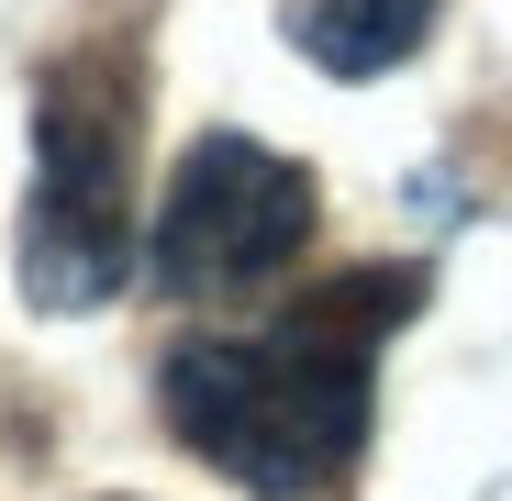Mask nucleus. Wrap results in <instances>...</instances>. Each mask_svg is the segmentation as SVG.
Instances as JSON below:
<instances>
[{
	"instance_id": "1",
	"label": "nucleus",
	"mask_w": 512,
	"mask_h": 501,
	"mask_svg": "<svg viewBox=\"0 0 512 501\" xmlns=\"http://www.w3.org/2000/svg\"><path fill=\"white\" fill-rule=\"evenodd\" d=\"M423 312V268H346L268 323L179 334L156 368V412L201 468L256 501H323L368 446L379 346Z\"/></svg>"
},
{
	"instance_id": "2",
	"label": "nucleus",
	"mask_w": 512,
	"mask_h": 501,
	"mask_svg": "<svg viewBox=\"0 0 512 501\" xmlns=\"http://www.w3.org/2000/svg\"><path fill=\"white\" fill-rule=\"evenodd\" d=\"M134 112L145 67L123 34L67 45L34 78V190H23V301L34 312H101L134 279Z\"/></svg>"
},
{
	"instance_id": "3",
	"label": "nucleus",
	"mask_w": 512,
	"mask_h": 501,
	"mask_svg": "<svg viewBox=\"0 0 512 501\" xmlns=\"http://www.w3.org/2000/svg\"><path fill=\"white\" fill-rule=\"evenodd\" d=\"M301 245H312V167L256 134H201L156 201L145 279L167 301H245V290L290 279Z\"/></svg>"
},
{
	"instance_id": "4",
	"label": "nucleus",
	"mask_w": 512,
	"mask_h": 501,
	"mask_svg": "<svg viewBox=\"0 0 512 501\" xmlns=\"http://www.w3.org/2000/svg\"><path fill=\"white\" fill-rule=\"evenodd\" d=\"M435 0H290V45L323 78H390L401 56H423Z\"/></svg>"
},
{
	"instance_id": "5",
	"label": "nucleus",
	"mask_w": 512,
	"mask_h": 501,
	"mask_svg": "<svg viewBox=\"0 0 512 501\" xmlns=\"http://www.w3.org/2000/svg\"><path fill=\"white\" fill-rule=\"evenodd\" d=\"M501 501H512V490H501Z\"/></svg>"
}]
</instances>
